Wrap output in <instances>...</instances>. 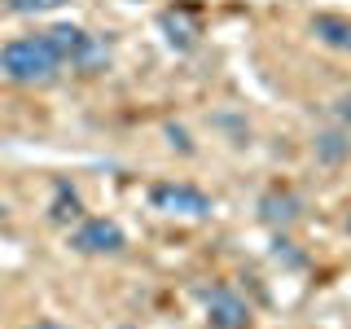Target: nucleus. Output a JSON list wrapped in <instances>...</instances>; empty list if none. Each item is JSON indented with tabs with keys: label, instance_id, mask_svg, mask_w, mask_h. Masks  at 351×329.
<instances>
[{
	"label": "nucleus",
	"instance_id": "f257e3e1",
	"mask_svg": "<svg viewBox=\"0 0 351 329\" xmlns=\"http://www.w3.org/2000/svg\"><path fill=\"white\" fill-rule=\"evenodd\" d=\"M66 71V62L58 58V49L49 44V36H18L0 49V75L14 84H27V88H44L53 84L58 75Z\"/></svg>",
	"mask_w": 351,
	"mask_h": 329
},
{
	"label": "nucleus",
	"instance_id": "f03ea898",
	"mask_svg": "<svg viewBox=\"0 0 351 329\" xmlns=\"http://www.w3.org/2000/svg\"><path fill=\"white\" fill-rule=\"evenodd\" d=\"M44 36H49V44L58 49V58L66 66H75L80 75H97V71L110 66V44L101 36H93V31L75 27V22H53Z\"/></svg>",
	"mask_w": 351,
	"mask_h": 329
},
{
	"label": "nucleus",
	"instance_id": "7ed1b4c3",
	"mask_svg": "<svg viewBox=\"0 0 351 329\" xmlns=\"http://www.w3.org/2000/svg\"><path fill=\"white\" fill-rule=\"evenodd\" d=\"M149 206L154 211H162V215H180V219H206L215 211V202L206 197L202 189H193V184H184V180H158V184H149Z\"/></svg>",
	"mask_w": 351,
	"mask_h": 329
},
{
	"label": "nucleus",
	"instance_id": "20e7f679",
	"mask_svg": "<svg viewBox=\"0 0 351 329\" xmlns=\"http://www.w3.org/2000/svg\"><path fill=\"white\" fill-rule=\"evenodd\" d=\"M123 246H128V233L106 215L80 219V228L71 233V250H80V255H119Z\"/></svg>",
	"mask_w": 351,
	"mask_h": 329
},
{
	"label": "nucleus",
	"instance_id": "39448f33",
	"mask_svg": "<svg viewBox=\"0 0 351 329\" xmlns=\"http://www.w3.org/2000/svg\"><path fill=\"white\" fill-rule=\"evenodd\" d=\"M202 303H206V325L211 329H250V307H246V299H237L228 285L206 290Z\"/></svg>",
	"mask_w": 351,
	"mask_h": 329
},
{
	"label": "nucleus",
	"instance_id": "423d86ee",
	"mask_svg": "<svg viewBox=\"0 0 351 329\" xmlns=\"http://www.w3.org/2000/svg\"><path fill=\"white\" fill-rule=\"evenodd\" d=\"M299 215H303V202L290 189H268V193L259 197V219H263V224H272V228L294 224Z\"/></svg>",
	"mask_w": 351,
	"mask_h": 329
},
{
	"label": "nucleus",
	"instance_id": "0eeeda50",
	"mask_svg": "<svg viewBox=\"0 0 351 329\" xmlns=\"http://www.w3.org/2000/svg\"><path fill=\"white\" fill-rule=\"evenodd\" d=\"M312 36L329 44L338 53H351V18H338V14H316L312 18Z\"/></svg>",
	"mask_w": 351,
	"mask_h": 329
},
{
	"label": "nucleus",
	"instance_id": "6e6552de",
	"mask_svg": "<svg viewBox=\"0 0 351 329\" xmlns=\"http://www.w3.org/2000/svg\"><path fill=\"white\" fill-rule=\"evenodd\" d=\"M158 27L167 31V40L176 44V49H189V44L197 40V22L184 14V9H167V14L158 18Z\"/></svg>",
	"mask_w": 351,
	"mask_h": 329
},
{
	"label": "nucleus",
	"instance_id": "1a4fd4ad",
	"mask_svg": "<svg viewBox=\"0 0 351 329\" xmlns=\"http://www.w3.org/2000/svg\"><path fill=\"white\" fill-rule=\"evenodd\" d=\"M80 215H84L80 193H75L66 180H58V184H53V206H49V219H53V224H71V219H80Z\"/></svg>",
	"mask_w": 351,
	"mask_h": 329
},
{
	"label": "nucleus",
	"instance_id": "9d476101",
	"mask_svg": "<svg viewBox=\"0 0 351 329\" xmlns=\"http://www.w3.org/2000/svg\"><path fill=\"white\" fill-rule=\"evenodd\" d=\"M347 154H351L347 127L343 132H321V136H316V158H321V162H343Z\"/></svg>",
	"mask_w": 351,
	"mask_h": 329
},
{
	"label": "nucleus",
	"instance_id": "9b49d317",
	"mask_svg": "<svg viewBox=\"0 0 351 329\" xmlns=\"http://www.w3.org/2000/svg\"><path fill=\"white\" fill-rule=\"evenodd\" d=\"M62 5H71V0H5L9 14H22V18H40V14H58Z\"/></svg>",
	"mask_w": 351,
	"mask_h": 329
},
{
	"label": "nucleus",
	"instance_id": "f8f14e48",
	"mask_svg": "<svg viewBox=\"0 0 351 329\" xmlns=\"http://www.w3.org/2000/svg\"><path fill=\"white\" fill-rule=\"evenodd\" d=\"M334 119H338V123H343V127L351 132V93H347V97H338V101H334Z\"/></svg>",
	"mask_w": 351,
	"mask_h": 329
},
{
	"label": "nucleus",
	"instance_id": "ddd939ff",
	"mask_svg": "<svg viewBox=\"0 0 351 329\" xmlns=\"http://www.w3.org/2000/svg\"><path fill=\"white\" fill-rule=\"evenodd\" d=\"M27 329H66V325H58V321H36V325H27Z\"/></svg>",
	"mask_w": 351,
	"mask_h": 329
},
{
	"label": "nucleus",
	"instance_id": "4468645a",
	"mask_svg": "<svg viewBox=\"0 0 351 329\" xmlns=\"http://www.w3.org/2000/svg\"><path fill=\"white\" fill-rule=\"evenodd\" d=\"M343 228H347V233H351V215H347V224H343Z\"/></svg>",
	"mask_w": 351,
	"mask_h": 329
},
{
	"label": "nucleus",
	"instance_id": "2eb2a0df",
	"mask_svg": "<svg viewBox=\"0 0 351 329\" xmlns=\"http://www.w3.org/2000/svg\"><path fill=\"white\" fill-rule=\"evenodd\" d=\"M0 215H5V202H0Z\"/></svg>",
	"mask_w": 351,
	"mask_h": 329
}]
</instances>
